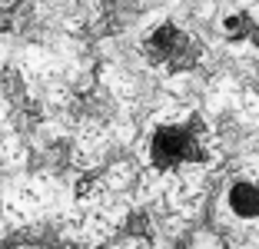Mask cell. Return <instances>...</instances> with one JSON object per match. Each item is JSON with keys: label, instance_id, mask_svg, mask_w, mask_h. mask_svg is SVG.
Returning <instances> with one entry per match:
<instances>
[{"label": "cell", "instance_id": "6da1fadb", "mask_svg": "<svg viewBox=\"0 0 259 249\" xmlns=\"http://www.w3.org/2000/svg\"><path fill=\"white\" fill-rule=\"evenodd\" d=\"M213 229L229 242L259 236V170H239L213 199Z\"/></svg>", "mask_w": 259, "mask_h": 249}, {"label": "cell", "instance_id": "7a4b0ae2", "mask_svg": "<svg viewBox=\"0 0 259 249\" xmlns=\"http://www.w3.org/2000/svg\"><path fill=\"white\" fill-rule=\"evenodd\" d=\"M190 249H226V239H223L216 229H199V233L193 236Z\"/></svg>", "mask_w": 259, "mask_h": 249}, {"label": "cell", "instance_id": "3957f363", "mask_svg": "<svg viewBox=\"0 0 259 249\" xmlns=\"http://www.w3.org/2000/svg\"><path fill=\"white\" fill-rule=\"evenodd\" d=\"M110 249H146V242L140 239V236H130V239H120V242H113Z\"/></svg>", "mask_w": 259, "mask_h": 249}, {"label": "cell", "instance_id": "277c9868", "mask_svg": "<svg viewBox=\"0 0 259 249\" xmlns=\"http://www.w3.org/2000/svg\"><path fill=\"white\" fill-rule=\"evenodd\" d=\"M226 249H259V236H252V239H243V242H229Z\"/></svg>", "mask_w": 259, "mask_h": 249}]
</instances>
